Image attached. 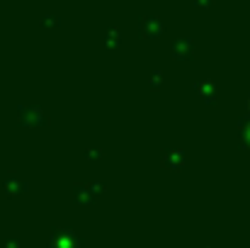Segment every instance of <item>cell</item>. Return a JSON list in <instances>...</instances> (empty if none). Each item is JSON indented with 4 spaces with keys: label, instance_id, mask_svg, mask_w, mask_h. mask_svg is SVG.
Masks as SVG:
<instances>
[{
    "label": "cell",
    "instance_id": "cell-1",
    "mask_svg": "<svg viewBox=\"0 0 250 248\" xmlns=\"http://www.w3.org/2000/svg\"><path fill=\"white\" fill-rule=\"evenodd\" d=\"M51 248H81V244H78V239H76L73 234L63 231V234H56V236H54Z\"/></svg>",
    "mask_w": 250,
    "mask_h": 248
},
{
    "label": "cell",
    "instance_id": "cell-2",
    "mask_svg": "<svg viewBox=\"0 0 250 248\" xmlns=\"http://www.w3.org/2000/svg\"><path fill=\"white\" fill-rule=\"evenodd\" d=\"M5 248H20V246H17V244H7Z\"/></svg>",
    "mask_w": 250,
    "mask_h": 248
}]
</instances>
